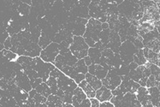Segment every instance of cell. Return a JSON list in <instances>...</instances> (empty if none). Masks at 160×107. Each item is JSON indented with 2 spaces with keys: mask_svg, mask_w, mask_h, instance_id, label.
<instances>
[{
  "mask_svg": "<svg viewBox=\"0 0 160 107\" xmlns=\"http://www.w3.org/2000/svg\"><path fill=\"white\" fill-rule=\"evenodd\" d=\"M78 107H91V101L89 99L87 98L86 99H84L81 104H79Z\"/></svg>",
  "mask_w": 160,
  "mask_h": 107,
  "instance_id": "ffe728a7",
  "label": "cell"
},
{
  "mask_svg": "<svg viewBox=\"0 0 160 107\" xmlns=\"http://www.w3.org/2000/svg\"><path fill=\"white\" fill-rule=\"evenodd\" d=\"M88 71L89 74L94 75L99 80H103L107 75L108 69L101 64H92L90 66H88Z\"/></svg>",
  "mask_w": 160,
  "mask_h": 107,
  "instance_id": "52a82bcc",
  "label": "cell"
},
{
  "mask_svg": "<svg viewBox=\"0 0 160 107\" xmlns=\"http://www.w3.org/2000/svg\"><path fill=\"white\" fill-rule=\"evenodd\" d=\"M134 63L139 66L141 65H145L147 63V61L145 59V57L143 55V51L142 50H137L136 52L134 53Z\"/></svg>",
  "mask_w": 160,
  "mask_h": 107,
  "instance_id": "e0dca14e",
  "label": "cell"
},
{
  "mask_svg": "<svg viewBox=\"0 0 160 107\" xmlns=\"http://www.w3.org/2000/svg\"><path fill=\"white\" fill-rule=\"evenodd\" d=\"M9 37V33L7 31L5 32H0V51L4 48V42Z\"/></svg>",
  "mask_w": 160,
  "mask_h": 107,
  "instance_id": "d6986e66",
  "label": "cell"
},
{
  "mask_svg": "<svg viewBox=\"0 0 160 107\" xmlns=\"http://www.w3.org/2000/svg\"><path fill=\"white\" fill-rule=\"evenodd\" d=\"M101 23L96 19L89 20L87 24L86 33L84 34V40L88 46L95 47L97 43L99 42V36L101 33Z\"/></svg>",
  "mask_w": 160,
  "mask_h": 107,
  "instance_id": "6da1fadb",
  "label": "cell"
},
{
  "mask_svg": "<svg viewBox=\"0 0 160 107\" xmlns=\"http://www.w3.org/2000/svg\"><path fill=\"white\" fill-rule=\"evenodd\" d=\"M87 95L82 91L81 88H76L73 92V97H72V105L74 107H78L79 104L82 101L87 99Z\"/></svg>",
  "mask_w": 160,
  "mask_h": 107,
  "instance_id": "30bf717a",
  "label": "cell"
},
{
  "mask_svg": "<svg viewBox=\"0 0 160 107\" xmlns=\"http://www.w3.org/2000/svg\"><path fill=\"white\" fill-rule=\"evenodd\" d=\"M152 107H155V106H152Z\"/></svg>",
  "mask_w": 160,
  "mask_h": 107,
  "instance_id": "cb8c5ba5",
  "label": "cell"
},
{
  "mask_svg": "<svg viewBox=\"0 0 160 107\" xmlns=\"http://www.w3.org/2000/svg\"><path fill=\"white\" fill-rule=\"evenodd\" d=\"M150 102L155 107H159V87L147 88Z\"/></svg>",
  "mask_w": 160,
  "mask_h": 107,
  "instance_id": "8fae6325",
  "label": "cell"
},
{
  "mask_svg": "<svg viewBox=\"0 0 160 107\" xmlns=\"http://www.w3.org/2000/svg\"><path fill=\"white\" fill-rule=\"evenodd\" d=\"M62 107H74L71 104H62Z\"/></svg>",
  "mask_w": 160,
  "mask_h": 107,
  "instance_id": "603a6c76",
  "label": "cell"
},
{
  "mask_svg": "<svg viewBox=\"0 0 160 107\" xmlns=\"http://www.w3.org/2000/svg\"><path fill=\"white\" fill-rule=\"evenodd\" d=\"M95 97H96V99H98L99 102H108L111 100V98L113 96H112V94L110 89L102 86L99 89L96 90Z\"/></svg>",
  "mask_w": 160,
  "mask_h": 107,
  "instance_id": "ba28073f",
  "label": "cell"
},
{
  "mask_svg": "<svg viewBox=\"0 0 160 107\" xmlns=\"http://www.w3.org/2000/svg\"><path fill=\"white\" fill-rule=\"evenodd\" d=\"M60 52L59 45L57 43H51L49 46L40 52V58L44 62L53 63Z\"/></svg>",
  "mask_w": 160,
  "mask_h": 107,
  "instance_id": "5b68a950",
  "label": "cell"
},
{
  "mask_svg": "<svg viewBox=\"0 0 160 107\" xmlns=\"http://www.w3.org/2000/svg\"><path fill=\"white\" fill-rule=\"evenodd\" d=\"M85 80L91 86L92 88L94 89L95 91L99 89V88L103 86V85H102V81H100L99 79H98V78L96 77V76H94V75L89 74V73H87L85 75Z\"/></svg>",
  "mask_w": 160,
  "mask_h": 107,
  "instance_id": "7c38bea8",
  "label": "cell"
},
{
  "mask_svg": "<svg viewBox=\"0 0 160 107\" xmlns=\"http://www.w3.org/2000/svg\"><path fill=\"white\" fill-rule=\"evenodd\" d=\"M69 50L76 59H82L88 55V46L87 45V43L82 36H75L70 45Z\"/></svg>",
  "mask_w": 160,
  "mask_h": 107,
  "instance_id": "3957f363",
  "label": "cell"
},
{
  "mask_svg": "<svg viewBox=\"0 0 160 107\" xmlns=\"http://www.w3.org/2000/svg\"><path fill=\"white\" fill-rule=\"evenodd\" d=\"M79 88H82V91L85 93V94L87 95L88 98H89V99H93V98H95L96 91L86 81V80H83V81H81L79 83Z\"/></svg>",
  "mask_w": 160,
  "mask_h": 107,
  "instance_id": "4fadbf2b",
  "label": "cell"
},
{
  "mask_svg": "<svg viewBox=\"0 0 160 107\" xmlns=\"http://www.w3.org/2000/svg\"><path fill=\"white\" fill-rule=\"evenodd\" d=\"M135 96H136L137 100L141 103V105H145V104L151 103L149 94H148L147 88L146 87H140L138 88V90L135 93Z\"/></svg>",
  "mask_w": 160,
  "mask_h": 107,
  "instance_id": "9c48e42d",
  "label": "cell"
},
{
  "mask_svg": "<svg viewBox=\"0 0 160 107\" xmlns=\"http://www.w3.org/2000/svg\"><path fill=\"white\" fill-rule=\"evenodd\" d=\"M99 107H115L113 104H111L110 101L108 102H102L99 104Z\"/></svg>",
  "mask_w": 160,
  "mask_h": 107,
  "instance_id": "44dd1931",
  "label": "cell"
},
{
  "mask_svg": "<svg viewBox=\"0 0 160 107\" xmlns=\"http://www.w3.org/2000/svg\"><path fill=\"white\" fill-rule=\"evenodd\" d=\"M115 107H141V103L137 100L135 94L126 93L124 95L113 96L110 100Z\"/></svg>",
  "mask_w": 160,
  "mask_h": 107,
  "instance_id": "7a4b0ae2",
  "label": "cell"
},
{
  "mask_svg": "<svg viewBox=\"0 0 160 107\" xmlns=\"http://www.w3.org/2000/svg\"><path fill=\"white\" fill-rule=\"evenodd\" d=\"M36 92L38 94H41L42 96L46 98H48L52 94V91H51V88H49V86L45 83V82H42L41 84H39L37 88H35Z\"/></svg>",
  "mask_w": 160,
  "mask_h": 107,
  "instance_id": "9a60e30c",
  "label": "cell"
},
{
  "mask_svg": "<svg viewBox=\"0 0 160 107\" xmlns=\"http://www.w3.org/2000/svg\"><path fill=\"white\" fill-rule=\"evenodd\" d=\"M84 62H85L86 65L88 67V66H90V65L92 64V61L91 59H90V58L89 57H86L85 59H84Z\"/></svg>",
  "mask_w": 160,
  "mask_h": 107,
  "instance_id": "7402d4cb",
  "label": "cell"
},
{
  "mask_svg": "<svg viewBox=\"0 0 160 107\" xmlns=\"http://www.w3.org/2000/svg\"><path fill=\"white\" fill-rule=\"evenodd\" d=\"M14 81H16V84L20 88H22L25 92L28 93V92L31 91L32 87H31V84H30L29 78L28 77V75L22 70L17 73L16 77L14 79Z\"/></svg>",
  "mask_w": 160,
  "mask_h": 107,
  "instance_id": "8992f818",
  "label": "cell"
},
{
  "mask_svg": "<svg viewBox=\"0 0 160 107\" xmlns=\"http://www.w3.org/2000/svg\"><path fill=\"white\" fill-rule=\"evenodd\" d=\"M121 76L118 75L117 69H110V71H108L105 78L102 80V85L108 89H110L111 91L118 88V86L121 84Z\"/></svg>",
  "mask_w": 160,
  "mask_h": 107,
  "instance_id": "277c9868",
  "label": "cell"
},
{
  "mask_svg": "<svg viewBox=\"0 0 160 107\" xmlns=\"http://www.w3.org/2000/svg\"><path fill=\"white\" fill-rule=\"evenodd\" d=\"M146 87H147V88H154V87H159V81H158L153 75H151L148 77V79H147V82H146Z\"/></svg>",
  "mask_w": 160,
  "mask_h": 107,
  "instance_id": "ac0fdd59",
  "label": "cell"
},
{
  "mask_svg": "<svg viewBox=\"0 0 160 107\" xmlns=\"http://www.w3.org/2000/svg\"><path fill=\"white\" fill-rule=\"evenodd\" d=\"M73 68H74L75 71L81 73V74H83V75L87 74L88 71V67L86 65L84 59H80L79 61H77V63L73 66Z\"/></svg>",
  "mask_w": 160,
  "mask_h": 107,
  "instance_id": "2e32d148",
  "label": "cell"
},
{
  "mask_svg": "<svg viewBox=\"0 0 160 107\" xmlns=\"http://www.w3.org/2000/svg\"><path fill=\"white\" fill-rule=\"evenodd\" d=\"M89 58L91 59L92 64H99V61H100V58H101V52L100 50L96 47H92V48L89 49L88 52Z\"/></svg>",
  "mask_w": 160,
  "mask_h": 107,
  "instance_id": "5bb4252c",
  "label": "cell"
}]
</instances>
